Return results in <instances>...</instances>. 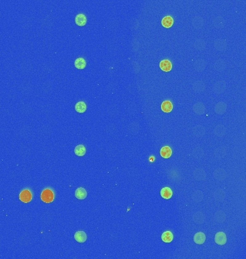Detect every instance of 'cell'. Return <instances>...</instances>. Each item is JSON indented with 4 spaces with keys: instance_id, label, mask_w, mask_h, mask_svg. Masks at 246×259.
Segmentation results:
<instances>
[{
    "instance_id": "6da1fadb",
    "label": "cell",
    "mask_w": 246,
    "mask_h": 259,
    "mask_svg": "<svg viewBox=\"0 0 246 259\" xmlns=\"http://www.w3.org/2000/svg\"><path fill=\"white\" fill-rule=\"evenodd\" d=\"M41 199L45 203H51L54 199V193L50 189L43 190L41 194Z\"/></svg>"
},
{
    "instance_id": "7a4b0ae2",
    "label": "cell",
    "mask_w": 246,
    "mask_h": 259,
    "mask_svg": "<svg viewBox=\"0 0 246 259\" xmlns=\"http://www.w3.org/2000/svg\"><path fill=\"white\" fill-rule=\"evenodd\" d=\"M227 85L226 82L224 81H219L216 82L213 84L212 89L214 92H215L216 94H221L222 93L224 92V91L226 89Z\"/></svg>"
},
{
    "instance_id": "3957f363",
    "label": "cell",
    "mask_w": 246,
    "mask_h": 259,
    "mask_svg": "<svg viewBox=\"0 0 246 259\" xmlns=\"http://www.w3.org/2000/svg\"><path fill=\"white\" fill-rule=\"evenodd\" d=\"M214 46H215V49L217 51H225L227 49V47H228V43H227V40H224V39L218 38L216 39L214 42Z\"/></svg>"
},
{
    "instance_id": "277c9868",
    "label": "cell",
    "mask_w": 246,
    "mask_h": 259,
    "mask_svg": "<svg viewBox=\"0 0 246 259\" xmlns=\"http://www.w3.org/2000/svg\"><path fill=\"white\" fill-rule=\"evenodd\" d=\"M215 243L219 245H223L227 243V236L223 232H218L216 233L215 237Z\"/></svg>"
},
{
    "instance_id": "5b68a950",
    "label": "cell",
    "mask_w": 246,
    "mask_h": 259,
    "mask_svg": "<svg viewBox=\"0 0 246 259\" xmlns=\"http://www.w3.org/2000/svg\"><path fill=\"white\" fill-rule=\"evenodd\" d=\"M192 88H193V89L195 92L200 93L204 92L205 90L206 85H205L204 81L199 80V81H196L194 82L193 84H192Z\"/></svg>"
},
{
    "instance_id": "8992f818",
    "label": "cell",
    "mask_w": 246,
    "mask_h": 259,
    "mask_svg": "<svg viewBox=\"0 0 246 259\" xmlns=\"http://www.w3.org/2000/svg\"><path fill=\"white\" fill-rule=\"evenodd\" d=\"M19 199L24 203L30 202L32 199V194L28 189H25L19 194Z\"/></svg>"
},
{
    "instance_id": "52a82bcc",
    "label": "cell",
    "mask_w": 246,
    "mask_h": 259,
    "mask_svg": "<svg viewBox=\"0 0 246 259\" xmlns=\"http://www.w3.org/2000/svg\"><path fill=\"white\" fill-rule=\"evenodd\" d=\"M207 66V62L203 59H197L194 63V69L198 72H202Z\"/></svg>"
},
{
    "instance_id": "ba28073f",
    "label": "cell",
    "mask_w": 246,
    "mask_h": 259,
    "mask_svg": "<svg viewBox=\"0 0 246 259\" xmlns=\"http://www.w3.org/2000/svg\"><path fill=\"white\" fill-rule=\"evenodd\" d=\"M205 128L204 127H203L202 125H197L196 126H194L192 129V133H193L194 135L196 136V137H202L203 135H205Z\"/></svg>"
},
{
    "instance_id": "9c48e42d",
    "label": "cell",
    "mask_w": 246,
    "mask_h": 259,
    "mask_svg": "<svg viewBox=\"0 0 246 259\" xmlns=\"http://www.w3.org/2000/svg\"><path fill=\"white\" fill-rule=\"evenodd\" d=\"M227 105L224 101H219L215 105V112L218 114H222L226 112Z\"/></svg>"
},
{
    "instance_id": "30bf717a",
    "label": "cell",
    "mask_w": 246,
    "mask_h": 259,
    "mask_svg": "<svg viewBox=\"0 0 246 259\" xmlns=\"http://www.w3.org/2000/svg\"><path fill=\"white\" fill-rule=\"evenodd\" d=\"M193 111L194 113L196 114H203L206 111V109H205V106L203 103L202 102H197L194 104L193 106Z\"/></svg>"
},
{
    "instance_id": "8fae6325",
    "label": "cell",
    "mask_w": 246,
    "mask_h": 259,
    "mask_svg": "<svg viewBox=\"0 0 246 259\" xmlns=\"http://www.w3.org/2000/svg\"><path fill=\"white\" fill-rule=\"evenodd\" d=\"M193 174L194 178H195L196 180L202 181L206 178V174H205V171L202 168H196L193 172Z\"/></svg>"
},
{
    "instance_id": "7c38bea8",
    "label": "cell",
    "mask_w": 246,
    "mask_h": 259,
    "mask_svg": "<svg viewBox=\"0 0 246 259\" xmlns=\"http://www.w3.org/2000/svg\"><path fill=\"white\" fill-rule=\"evenodd\" d=\"M212 24L214 27L219 29V28H222L224 27V25H225V20L223 19V17L218 16L216 17L215 18L213 19Z\"/></svg>"
},
{
    "instance_id": "4fadbf2b",
    "label": "cell",
    "mask_w": 246,
    "mask_h": 259,
    "mask_svg": "<svg viewBox=\"0 0 246 259\" xmlns=\"http://www.w3.org/2000/svg\"><path fill=\"white\" fill-rule=\"evenodd\" d=\"M160 68L165 72H168L172 69V64L170 60H163L160 63Z\"/></svg>"
},
{
    "instance_id": "5bb4252c",
    "label": "cell",
    "mask_w": 246,
    "mask_h": 259,
    "mask_svg": "<svg viewBox=\"0 0 246 259\" xmlns=\"http://www.w3.org/2000/svg\"><path fill=\"white\" fill-rule=\"evenodd\" d=\"M205 240H206V236H205L204 232H197L194 236V241L196 244H198V245H202V244L204 243Z\"/></svg>"
},
{
    "instance_id": "9a60e30c",
    "label": "cell",
    "mask_w": 246,
    "mask_h": 259,
    "mask_svg": "<svg viewBox=\"0 0 246 259\" xmlns=\"http://www.w3.org/2000/svg\"><path fill=\"white\" fill-rule=\"evenodd\" d=\"M226 176L227 174L225 171L221 169V168H218L214 172V176L218 181H223L226 178Z\"/></svg>"
},
{
    "instance_id": "2e32d148",
    "label": "cell",
    "mask_w": 246,
    "mask_h": 259,
    "mask_svg": "<svg viewBox=\"0 0 246 259\" xmlns=\"http://www.w3.org/2000/svg\"><path fill=\"white\" fill-rule=\"evenodd\" d=\"M192 25L196 29H199L202 28L204 25V19L201 17H195L192 19Z\"/></svg>"
},
{
    "instance_id": "e0dca14e",
    "label": "cell",
    "mask_w": 246,
    "mask_h": 259,
    "mask_svg": "<svg viewBox=\"0 0 246 259\" xmlns=\"http://www.w3.org/2000/svg\"><path fill=\"white\" fill-rule=\"evenodd\" d=\"M226 68V63L223 59H218L217 61L215 62V69L216 71H219V72H222Z\"/></svg>"
},
{
    "instance_id": "ac0fdd59",
    "label": "cell",
    "mask_w": 246,
    "mask_h": 259,
    "mask_svg": "<svg viewBox=\"0 0 246 259\" xmlns=\"http://www.w3.org/2000/svg\"><path fill=\"white\" fill-rule=\"evenodd\" d=\"M74 238L79 243H84L87 239V236L84 231H78L75 233Z\"/></svg>"
},
{
    "instance_id": "d6986e66",
    "label": "cell",
    "mask_w": 246,
    "mask_h": 259,
    "mask_svg": "<svg viewBox=\"0 0 246 259\" xmlns=\"http://www.w3.org/2000/svg\"><path fill=\"white\" fill-rule=\"evenodd\" d=\"M75 196L79 199H84L87 196V192L83 187H79L76 190Z\"/></svg>"
},
{
    "instance_id": "ffe728a7",
    "label": "cell",
    "mask_w": 246,
    "mask_h": 259,
    "mask_svg": "<svg viewBox=\"0 0 246 259\" xmlns=\"http://www.w3.org/2000/svg\"><path fill=\"white\" fill-rule=\"evenodd\" d=\"M226 133V128L223 125H218L214 129V133L218 137L223 136Z\"/></svg>"
},
{
    "instance_id": "44dd1931",
    "label": "cell",
    "mask_w": 246,
    "mask_h": 259,
    "mask_svg": "<svg viewBox=\"0 0 246 259\" xmlns=\"http://www.w3.org/2000/svg\"><path fill=\"white\" fill-rule=\"evenodd\" d=\"M172 155V150L169 146H164L161 150V155L163 158H169Z\"/></svg>"
},
{
    "instance_id": "7402d4cb",
    "label": "cell",
    "mask_w": 246,
    "mask_h": 259,
    "mask_svg": "<svg viewBox=\"0 0 246 259\" xmlns=\"http://www.w3.org/2000/svg\"><path fill=\"white\" fill-rule=\"evenodd\" d=\"M172 194L173 191L169 187H164L161 191V196L163 199H169L171 198Z\"/></svg>"
},
{
    "instance_id": "603a6c76",
    "label": "cell",
    "mask_w": 246,
    "mask_h": 259,
    "mask_svg": "<svg viewBox=\"0 0 246 259\" xmlns=\"http://www.w3.org/2000/svg\"><path fill=\"white\" fill-rule=\"evenodd\" d=\"M86 17L84 14H79L75 18V23L79 26H84L86 23Z\"/></svg>"
},
{
    "instance_id": "cb8c5ba5",
    "label": "cell",
    "mask_w": 246,
    "mask_h": 259,
    "mask_svg": "<svg viewBox=\"0 0 246 259\" xmlns=\"http://www.w3.org/2000/svg\"><path fill=\"white\" fill-rule=\"evenodd\" d=\"M194 47L199 51H202L206 48V42L202 38H199L194 42Z\"/></svg>"
},
{
    "instance_id": "d4e9b609",
    "label": "cell",
    "mask_w": 246,
    "mask_h": 259,
    "mask_svg": "<svg viewBox=\"0 0 246 259\" xmlns=\"http://www.w3.org/2000/svg\"><path fill=\"white\" fill-rule=\"evenodd\" d=\"M162 25L164 27L166 28H169L171 27L174 24V19L170 16H166L163 17V19H162Z\"/></svg>"
},
{
    "instance_id": "484cf974",
    "label": "cell",
    "mask_w": 246,
    "mask_h": 259,
    "mask_svg": "<svg viewBox=\"0 0 246 259\" xmlns=\"http://www.w3.org/2000/svg\"><path fill=\"white\" fill-rule=\"evenodd\" d=\"M173 238H174V235L170 231H166L162 234L161 239L165 243H170L173 240Z\"/></svg>"
},
{
    "instance_id": "4316f807",
    "label": "cell",
    "mask_w": 246,
    "mask_h": 259,
    "mask_svg": "<svg viewBox=\"0 0 246 259\" xmlns=\"http://www.w3.org/2000/svg\"><path fill=\"white\" fill-rule=\"evenodd\" d=\"M161 109L166 113L170 112L173 109L172 103L170 101H164L161 105Z\"/></svg>"
},
{
    "instance_id": "83f0119b",
    "label": "cell",
    "mask_w": 246,
    "mask_h": 259,
    "mask_svg": "<svg viewBox=\"0 0 246 259\" xmlns=\"http://www.w3.org/2000/svg\"><path fill=\"white\" fill-rule=\"evenodd\" d=\"M75 67L78 69H84L86 67V60L83 58H79L74 62Z\"/></svg>"
},
{
    "instance_id": "f1b7e54d",
    "label": "cell",
    "mask_w": 246,
    "mask_h": 259,
    "mask_svg": "<svg viewBox=\"0 0 246 259\" xmlns=\"http://www.w3.org/2000/svg\"><path fill=\"white\" fill-rule=\"evenodd\" d=\"M75 109L79 113H84L86 110V105L84 101H79L75 105Z\"/></svg>"
},
{
    "instance_id": "f546056e",
    "label": "cell",
    "mask_w": 246,
    "mask_h": 259,
    "mask_svg": "<svg viewBox=\"0 0 246 259\" xmlns=\"http://www.w3.org/2000/svg\"><path fill=\"white\" fill-rule=\"evenodd\" d=\"M193 220L196 223L202 224L204 221V215L200 212L194 214L193 216Z\"/></svg>"
},
{
    "instance_id": "4dcf8cb0",
    "label": "cell",
    "mask_w": 246,
    "mask_h": 259,
    "mask_svg": "<svg viewBox=\"0 0 246 259\" xmlns=\"http://www.w3.org/2000/svg\"><path fill=\"white\" fill-rule=\"evenodd\" d=\"M74 153L78 156H83L86 153V148L83 145H79L75 148Z\"/></svg>"
},
{
    "instance_id": "1f68e13d",
    "label": "cell",
    "mask_w": 246,
    "mask_h": 259,
    "mask_svg": "<svg viewBox=\"0 0 246 259\" xmlns=\"http://www.w3.org/2000/svg\"><path fill=\"white\" fill-rule=\"evenodd\" d=\"M192 154H193L194 157L196 159H200L203 156V155H204V150H203L202 148L197 146L194 149Z\"/></svg>"
},
{
    "instance_id": "d6a6232c",
    "label": "cell",
    "mask_w": 246,
    "mask_h": 259,
    "mask_svg": "<svg viewBox=\"0 0 246 259\" xmlns=\"http://www.w3.org/2000/svg\"><path fill=\"white\" fill-rule=\"evenodd\" d=\"M222 213V211H219L215 215V219L219 222H223L224 220H225V215H224H224H222V216L221 215Z\"/></svg>"
},
{
    "instance_id": "836d02e7",
    "label": "cell",
    "mask_w": 246,
    "mask_h": 259,
    "mask_svg": "<svg viewBox=\"0 0 246 259\" xmlns=\"http://www.w3.org/2000/svg\"><path fill=\"white\" fill-rule=\"evenodd\" d=\"M224 148H221V147H220V148H217V150H215V155L217 158H222V153H226V150H224V151H222V150H224Z\"/></svg>"
},
{
    "instance_id": "e575fe53",
    "label": "cell",
    "mask_w": 246,
    "mask_h": 259,
    "mask_svg": "<svg viewBox=\"0 0 246 259\" xmlns=\"http://www.w3.org/2000/svg\"><path fill=\"white\" fill-rule=\"evenodd\" d=\"M199 193H200V191L194 192V195H193V196H192V197H193V200H194L196 202H201V201H202V198H203V196H199Z\"/></svg>"
}]
</instances>
